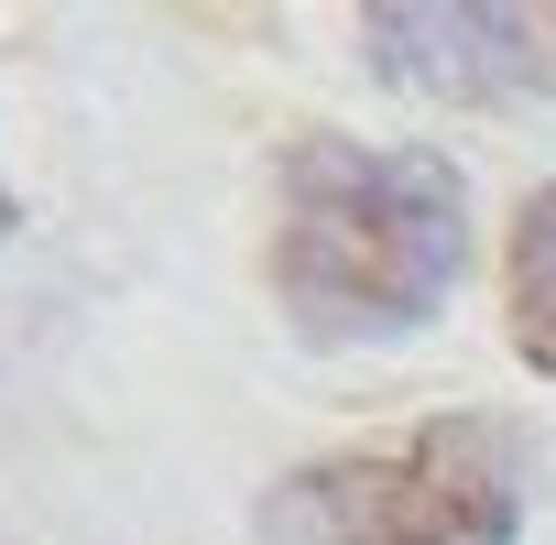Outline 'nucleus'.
I'll list each match as a JSON object with an SVG mask.
<instances>
[{
	"instance_id": "f03ea898",
	"label": "nucleus",
	"mask_w": 556,
	"mask_h": 545,
	"mask_svg": "<svg viewBox=\"0 0 556 545\" xmlns=\"http://www.w3.org/2000/svg\"><path fill=\"white\" fill-rule=\"evenodd\" d=\"M262 545H513L523 534V469L513 436L480 415H437L415 436H371L339 458H306L262 491Z\"/></svg>"
},
{
	"instance_id": "39448f33",
	"label": "nucleus",
	"mask_w": 556,
	"mask_h": 545,
	"mask_svg": "<svg viewBox=\"0 0 556 545\" xmlns=\"http://www.w3.org/2000/svg\"><path fill=\"white\" fill-rule=\"evenodd\" d=\"M0 240H12V186H0Z\"/></svg>"
},
{
	"instance_id": "20e7f679",
	"label": "nucleus",
	"mask_w": 556,
	"mask_h": 545,
	"mask_svg": "<svg viewBox=\"0 0 556 545\" xmlns=\"http://www.w3.org/2000/svg\"><path fill=\"white\" fill-rule=\"evenodd\" d=\"M502 328L534 371H556V186L513 207V262H502Z\"/></svg>"
},
{
	"instance_id": "7ed1b4c3",
	"label": "nucleus",
	"mask_w": 556,
	"mask_h": 545,
	"mask_svg": "<svg viewBox=\"0 0 556 545\" xmlns=\"http://www.w3.org/2000/svg\"><path fill=\"white\" fill-rule=\"evenodd\" d=\"M361 45L393 88H426V99H523L556 77V12H491V0H371L361 12Z\"/></svg>"
},
{
	"instance_id": "f257e3e1",
	"label": "nucleus",
	"mask_w": 556,
	"mask_h": 545,
	"mask_svg": "<svg viewBox=\"0 0 556 545\" xmlns=\"http://www.w3.org/2000/svg\"><path fill=\"white\" fill-rule=\"evenodd\" d=\"M469 262V186L437 153L295 142L273 197V295L306 339H404Z\"/></svg>"
}]
</instances>
